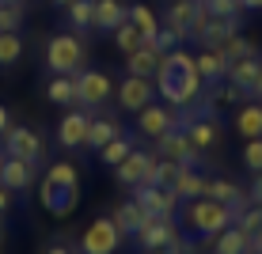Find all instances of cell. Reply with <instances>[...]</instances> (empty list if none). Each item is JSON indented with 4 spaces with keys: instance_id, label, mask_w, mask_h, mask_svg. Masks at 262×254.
Wrapping results in <instances>:
<instances>
[{
    "instance_id": "42",
    "label": "cell",
    "mask_w": 262,
    "mask_h": 254,
    "mask_svg": "<svg viewBox=\"0 0 262 254\" xmlns=\"http://www.w3.org/2000/svg\"><path fill=\"white\" fill-rule=\"evenodd\" d=\"M8 129H12V110H8V106H0V137H4Z\"/></svg>"
},
{
    "instance_id": "20",
    "label": "cell",
    "mask_w": 262,
    "mask_h": 254,
    "mask_svg": "<svg viewBox=\"0 0 262 254\" xmlns=\"http://www.w3.org/2000/svg\"><path fill=\"white\" fill-rule=\"evenodd\" d=\"M114 224H118V232L125 235V239H133V235H137L141 228H144V220H148V209H144V205H137V201H133V197H129V201H122V205H114Z\"/></svg>"
},
{
    "instance_id": "41",
    "label": "cell",
    "mask_w": 262,
    "mask_h": 254,
    "mask_svg": "<svg viewBox=\"0 0 262 254\" xmlns=\"http://www.w3.org/2000/svg\"><path fill=\"white\" fill-rule=\"evenodd\" d=\"M183 42H186V38H183V34H179V31H171L167 23L160 27V34H156V46L164 50V53H167V50H179V46H183Z\"/></svg>"
},
{
    "instance_id": "3",
    "label": "cell",
    "mask_w": 262,
    "mask_h": 254,
    "mask_svg": "<svg viewBox=\"0 0 262 254\" xmlns=\"http://www.w3.org/2000/svg\"><path fill=\"white\" fill-rule=\"evenodd\" d=\"M183 224L198 239H216L224 228L236 224V209L205 194V197H194V201H183Z\"/></svg>"
},
{
    "instance_id": "11",
    "label": "cell",
    "mask_w": 262,
    "mask_h": 254,
    "mask_svg": "<svg viewBox=\"0 0 262 254\" xmlns=\"http://www.w3.org/2000/svg\"><path fill=\"white\" fill-rule=\"evenodd\" d=\"M88 125H92V110L84 106H69V114L57 125V144L69 152H84L88 148Z\"/></svg>"
},
{
    "instance_id": "13",
    "label": "cell",
    "mask_w": 262,
    "mask_h": 254,
    "mask_svg": "<svg viewBox=\"0 0 262 254\" xmlns=\"http://www.w3.org/2000/svg\"><path fill=\"white\" fill-rule=\"evenodd\" d=\"M183 129H186V137L194 141V148L198 152H205V148H213L216 141H221V122H216L213 114H194V110H183Z\"/></svg>"
},
{
    "instance_id": "53",
    "label": "cell",
    "mask_w": 262,
    "mask_h": 254,
    "mask_svg": "<svg viewBox=\"0 0 262 254\" xmlns=\"http://www.w3.org/2000/svg\"><path fill=\"white\" fill-rule=\"evenodd\" d=\"M0 4H4V0H0Z\"/></svg>"
},
{
    "instance_id": "31",
    "label": "cell",
    "mask_w": 262,
    "mask_h": 254,
    "mask_svg": "<svg viewBox=\"0 0 262 254\" xmlns=\"http://www.w3.org/2000/svg\"><path fill=\"white\" fill-rule=\"evenodd\" d=\"M175 175H179V163H175V159L152 156L148 175H144V182H141V186H171V182H175Z\"/></svg>"
},
{
    "instance_id": "25",
    "label": "cell",
    "mask_w": 262,
    "mask_h": 254,
    "mask_svg": "<svg viewBox=\"0 0 262 254\" xmlns=\"http://www.w3.org/2000/svg\"><path fill=\"white\" fill-rule=\"evenodd\" d=\"M213 254H251V235L239 224H232L213 239Z\"/></svg>"
},
{
    "instance_id": "51",
    "label": "cell",
    "mask_w": 262,
    "mask_h": 254,
    "mask_svg": "<svg viewBox=\"0 0 262 254\" xmlns=\"http://www.w3.org/2000/svg\"><path fill=\"white\" fill-rule=\"evenodd\" d=\"M0 243H4V228H0Z\"/></svg>"
},
{
    "instance_id": "28",
    "label": "cell",
    "mask_w": 262,
    "mask_h": 254,
    "mask_svg": "<svg viewBox=\"0 0 262 254\" xmlns=\"http://www.w3.org/2000/svg\"><path fill=\"white\" fill-rule=\"evenodd\" d=\"M122 133V125L114 118H95L92 114V125H88V152H99L103 144H111L114 137Z\"/></svg>"
},
{
    "instance_id": "23",
    "label": "cell",
    "mask_w": 262,
    "mask_h": 254,
    "mask_svg": "<svg viewBox=\"0 0 262 254\" xmlns=\"http://www.w3.org/2000/svg\"><path fill=\"white\" fill-rule=\"evenodd\" d=\"M129 19V4L122 0H95V27L99 31H118V27Z\"/></svg>"
},
{
    "instance_id": "2",
    "label": "cell",
    "mask_w": 262,
    "mask_h": 254,
    "mask_svg": "<svg viewBox=\"0 0 262 254\" xmlns=\"http://www.w3.org/2000/svg\"><path fill=\"white\" fill-rule=\"evenodd\" d=\"M38 201L50 216H72L80 205V171L65 159L50 163L38 186Z\"/></svg>"
},
{
    "instance_id": "9",
    "label": "cell",
    "mask_w": 262,
    "mask_h": 254,
    "mask_svg": "<svg viewBox=\"0 0 262 254\" xmlns=\"http://www.w3.org/2000/svg\"><path fill=\"white\" fill-rule=\"evenodd\" d=\"M114 95H118V106L122 110H144L148 103H156V80L152 76H129L125 72V80L118 87H114Z\"/></svg>"
},
{
    "instance_id": "16",
    "label": "cell",
    "mask_w": 262,
    "mask_h": 254,
    "mask_svg": "<svg viewBox=\"0 0 262 254\" xmlns=\"http://www.w3.org/2000/svg\"><path fill=\"white\" fill-rule=\"evenodd\" d=\"M194 61H198V72H202V80H205V87H221L224 80H228V53L224 50H202V53H194Z\"/></svg>"
},
{
    "instance_id": "35",
    "label": "cell",
    "mask_w": 262,
    "mask_h": 254,
    "mask_svg": "<svg viewBox=\"0 0 262 254\" xmlns=\"http://www.w3.org/2000/svg\"><path fill=\"white\" fill-rule=\"evenodd\" d=\"M202 8L213 15V19H239L243 15V0H205Z\"/></svg>"
},
{
    "instance_id": "45",
    "label": "cell",
    "mask_w": 262,
    "mask_h": 254,
    "mask_svg": "<svg viewBox=\"0 0 262 254\" xmlns=\"http://www.w3.org/2000/svg\"><path fill=\"white\" fill-rule=\"evenodd\" d=\"M243 12H262V0H243Z\"/></svg>"
},
{
    "instance_id": "44",
    "label": "cell",
    "mask_w": 262,
    "mask_h": 254,
    "mask_svg": "<svg viewBox=\"0 0 262 254\" xmlns=\"http://www.w3.org/2000/svg\"><path fill=\"white\" fill-rule=\"evenodd\" d=\"M251 201L262 205V175H255V186H251Z\"/></svg>"
},
{
    "instance_id": "47",
    "label": "cell",
    "mask_w": 262,
    "mask_h": 254,
    "mask_svg": "<svg viewBox=\"0 0 262 254\" xmlns=\"http://www.w3.org/2000/svg\"><path fill=\"white\" fill-rule=\"evenodd\" d=\"M251 95H255L258 103H262V72H258V80H255V91H251Z\"/></svg>"
},
{
    "instance_id": "37",
    "label": "cell",
    "mask_w": 262,
    "mask_h": 254,
    "mask_svg": "<svg viewBox=\"0 0 262 254\" xmlns=\"http://www.w3.org/2000/svg\"><path fill=\"white\" fill-rule=\"evenodd\" d=\"M224 53H228V61H239V57H251V53H258V46L251 38H243V34L236 31L228 42H224Z\"/></svg>"
},
{
    "instance_id": "36",
    "label": "cell",
    "mask_w": 262,
    "mask_h": 254,
    "mask_svg": "<svg viewBox=\"0 0 262 254\" xmlns=\"http://www.w3.org/2000/svg\"><path fill=\"white\" fill-rule=\"evenodd\" d=\"M141 42H144V38H141V31H137V27H133L129 19H125L118 31H114V46H118L122 53H133V50L141 46Z\"/></svg>"
},
{
    "instance_id": "43",
    "label": "cell",
    "mask_w": 262,
    "mask_h": 254,
    "mask_svg": "<svg viewBox=\"0 0 262 254\" xmlns=\"http://www.w3.org/2000/svg\"><path fill=\"white\" fill-rule=\"evenodd\" d=\"M8 209H12V190H8V186H0V216H4Z\"/></svg>"
},
{
    "instance_id": "7",
    "label": "cell",
    "mask_w": 262,
    "mask_h": 254,
    "mask_svg": "<svg viewBox=\"0 0 262 254\" xmlns=\"http://www.w3.org/2000/svg\"><path fill=\"white\" fill-rule=\"evenodd\" d=\"M179 235H183V228H179L175 216H148L144 228L133 235V243L141 250H171L179 243Z\"/></svg>"
},
{
    "instance_id": "15",
    "label": "cell",
    "mask_w": 262,
    "mask_h": 254,
    "mask_svg": "<svg viewBox=\"0 0 262 254\" xmlns=\"http://www.w3.org/2000/svg\"><path fill=\"white\" fill-rule=\"evenodd\" d=\"M34 175H38V167L27 159H15V156H4L0 163V186H8L12 194H23V190L34 186Z\"/></svg>"
},
{
    "instance_id": "18",
    "label": "cell",
    "mask_w": 262,
    "mask_h": 254,
    "mask_svg": "<svg viewBox=\"0 0 262 254\" xmlns=\"http://www.w3.org/2000/svg\"><path fill=\"white\" fill-rule=\"evenodd\" d=\"M160 61H164V50L156 42H141L133 53H125V72L129 76H156Z\"/></svg>"
},
{
    "instance_id": "52",
    "label": "cell",
    "mask_w": 262,
    "mask_h": 254,
    "mask_svg": "<svg viewBox=\"0 0 262 254\" xmlns=\"http://www.w3.org/2000/svg\"><path fill=\"white\" fill-rule=\"evenodd\" d=\"M0 163H4V152H0Z\"/></svg>"
},
{
    "instance_id": "24",
    "label": "cell",
    "mask_w": 262,
    "mask_h": 254,
    "mask_svg": "<svg viewBox=\"0 0 262 254\" xmlns=\"http://www.w3.org/2000/svg\"><path fill=\"white\" fill-rule=\"evenodd\" d=\"M194 15H198V0H171L164 23L171 27V31H179L183 38H190V31H194Z\"/></svg>"
},
{
    "instance_id": "12",
    "label": "cell",
    "mask_w": 262,
    "mask_h": 254,
    "mask_svg": "<svg viewBox=\"0 0 262 254\" xmlns=\"http://www.w3.org/2000/svg\"><path fill=\"white\" fill-rule=\"evenodd\" d=\"M133 201L144 205L152 216H175L183 209L175 186H133Z\"/></svg>"
},
{
    "instance_id": "27",
    "label": "cell",
    "mask_w": 262,
    "mask_h": 254,
    "mask_svg": "<svg viewBox=\"0 0 262 254\" xmlns=\"http://www.w3.org/2000/svg\"><path fill=\"white\" fill-rule=\"evenodd\" d=\"M209 197H216V201H224V205H232L239 213L243 205H251V194H243V190L236 182H228V178H209V190H205Z\"/></svg>"
},
{
    "instance_id": "17",
    "label": "cell",
    "mask_w": 262,
    "mask_h": 254,
    "mask_svg": "<svg viewBox=\"0 0 262 254\" xmlns=\"http://www.w3.org/2000/svg\"><path fill=\"white\" fill-rule=\"evenodd\" d=\"M236 31H239V19H213L209 15V19L202 23V31L194 34V42L202 50H224V42H228Z\"/></svg>"
},
{
    "instance_id": "38",
    "label": "cell",
    "mask_w": 262,
    "mask_h": 254,
    "mask_svg": "<svg viewBox=\"0 0 262 254\" xmlns=\"http://www.w3.org/2000/svg\"><path fill=\"white\" fill-rule=\"evenodd\" d=\"M236 224H239V228L247 232V235H255V232L262 228V205H255V201L243 205L239 213H236Z\"/></svg>"
},
{
    "instance_id": "1",
    "label": "cell",
    "mask_w": 262,
    "mask_h": 254,
    "mask_svg": "<svg viewBox=\"0 0 262 254\" xmlns=\"http://www.w3.org/2000/svg\"><path fill=\"white\" fill-rule=\"evenodd\" d=\"M156 91L164 95V103L167 106H175V110H186L190 103H198L205 91V80H202V72H198V61H194V53L190 50H167L164 53V61H160V68H156Z\"/></svg>"
},
{
    "instance_id": "48",
    "label": "cell",
    "mask_w": 262,
    "mask_h": 254,
    "mask_svg": "<svg viewBox=\"0 0 262 254\" xmlns=\"http://www.w3.org/2000/svg\"><path fill=\"white\" fill-rule=\"evenodd\" d=\"M50 4H57V8H69V4H72V0H50Z\"/></svg>"
},
{
    "instance_id": "5",
    "label": "cell",
    "mask_w": 262,
    "mask_h": 254,
    "mask_svg": "<svg viewBox=\"0 0 262 254\" xmlns=\"http://www.w3.org/2000/svg\"><path fill=\"white\" fill-rule=\"evenodd\" d=\"M114 87L118 84H114L103 68H80L76 72V106H84V110H103V106L111 103Z\"/></svg>"
},
{
    "instance_id": "50",
    "label": "cell",
    "mask_w": 262,
    "mask_h": 254,
    "mask_svg": "<svg viewBox=\"0 0 262 254\" xmlns=\"http://www.w3.org/2000/svg\"><path fill=\"white\" fill-rule=\"evenodd\" d=\"M4 4H23V0H4Z\"/></svg>"
},
{
    "instance_id": "19",
    "label": "cell",
    "mask_w": 262,
    "mask_h": 254,
    "mask_svg": "<svg viewBox=\"0 0 262 254\" xmlns=\"http://www.w3.org/2000/svg\"><path fill=\"white\" fill-rule=\"evenodd\" d=\"M171 186H175L179 201H194V197H205L209 178H205L194 163H179V175H175V182H171Z\"/></svg>"
},
{
    "instance_id": "46",
    "label": "cell",
    "mask_w": 262,
    "mask_h": 254,
    "mask_svg": "<svg viewBox=\"0 0 262 254\" xmlns=\"http://www.w3.org/2000/svg\"><path fill=\"white\" fill-rule=\"evenodd\" d=\"M46 254H72V250H69V247H65V243H53V247H50V250H46Z\"/></svg>"
},
{
    "instance_id": "6",
    "label": "cell",
    "mask_w": 262,
    "mask_h": 254,
    "mask_svg": "<svg viewBox=\"0 0 262 254\" xmlns=\"http://www.w3.org/2000/svg\"><path fill=\"white\" fill-rule=\"evenodd\" d=\"M125 235L118 232L114 216H95L80 235V254H118Z\"/></svg>"
},
{
    "instance_id": "29",
    "label": "cell",
    "mask_w": 262,
    "mask_h": 254,
    "mask_svg": "<svg viewBox=\"0 0 262 254\" xmlns=\"http://www.w3.org/2000/svg\"><path fill=\"white\" fill-rule=\"evenodd\" d=\"M129 23L141 31V38H144V42H156L160 27H164V23L156 19V12H152L148 4H133V8H129Z\"/></svg>"
},
{
    "instance_id": "32",
    "label": "cell",
    "mask_w": 262,
    "mask_h": 254,
    "mask_svg": "<svg viewBox=\"0 0 262 254\" xmlns=\"http://www.w3.org/2000/svg\"><path fill=\"white\" fill-rule=\"evenodd\" d=\"M133 152V137H125V133H118V137H114L111 144H103V148L95 152L99 156V163H103V167H118V163L125 159Z\"/></svg>"
},
{
    "instance_id": "34",
    "label": "cell",
    "mask_w": 262,
    "mask_h": 254,
    "mask_svg": "<svg viewBox=\"0 0 262 254\" xmlns=\"http://www.w3.org/2000/svg\"><path fill=\"white\" fill-rule=\"evenodd\" d=\"M19 57H23L19 31H0V65H15Z\"/></svg>"
},
{
    "instance_id": "8",
    "label": "cell",
    "mask_w": 262,
    "mask_h": 254,
    "mask_svg": "<svg viewBox=\"0 0 262 254\" xmlns=\"http://www.w3.org/2000/svg\"><path fill=\"white\" fill-rule=\"evenodd\" d=\"M4 156H15V159H27L34 163V167H42V159H46V144L34 129H27V125H12V129L4 133Z\"/></svg>"
},
{
    "instance_id": "39",
    "label": "cell",
    "mask_w": 262,
    "mask_h": 254,
    "mask_svg": "<svg viewBox=\"0 0 262 254\" xmlns=\"http://www.w3.org/2000/svg\"><path fill=\"white\" fill-rule=\"evenodd\" d=\"M243 167H247L251 175H262V137L243 144Z\"/></svg>"
},
{
    "instance_id": "30",
    "label": "cell",
    "mask_w": 262,
    "mask_h": 254,
    "mask_svg": "<svg viewBox=\"0 0 262 254\" xmlns=\"http://www.w3.org/2000/svg\"><path fill=\"white\" fill-rule=\"evenodd\" d=\"M46 99L53 106H76V76H53L46 84Z\"/></svg>"
},
{
    "instance_id": "14",
    "label": "cell",
    "mask_w": 262,
    "mask_h": 254,
    "mask_svg": "<svg viewBox=\"0 0 262 254\" xmlns=\"http://www.w3.org/2000/svg\"><path fill=\"white\" fill-rule=\"evenodd\" d=\"M156 144H160V156L164 159H175V163H202V152L194 148V141L186 137V129L183 125H175V129H167L164 137H156Z\"/></svg>"
},
{
    "instance_id": "33",
    "label": "cell",
    "mask_w": 262,
    "mask_h": 254,
    "mask_svg": "<svg viewBox=\"0 0 262 254\" xmlns=\"http://www.w3.org/2000/svg\"><path fill=\"white\" fill-rule=\"evenodd\" d=\"M65 12H69V23L76 31H92L95 27V0H72Z\"/></svg>"
},
{
    "instance_id": "4",
    "label": "cell",
    "mask_w": 262,
    "mask_h": 254,
    "mask_svg": "<svg viewBox=\"0 0 262 254\" xmlns=\"http://www.w3.org/2000/svg\"><path fill=\"white\" fill-rule=\"evenodd\" d=\"M84 61H88V46L80 42V34L61 31L46 42V68L53 76H76L84 68Z\"/></svg>"
},
{
    "instance_id": "40",
    "label": "cell",
    "mask_w": 262,
    "mask_h": 254,
    "mask_svg": "<svg viewBox=\"0 0 262 254\" xmlns=\"http://www.w3.org/2000/svg\"><path fill=\"white\" fill-rule=\"evenodd\" d=\"M23 27V4H0V31H19Z\"/></svg>"
},
{
    "instance_id": "49",
    "label": "cell",
    "mask_w": 262,
    "mask_h": 254,
    "mask_svg": "<svg viewBox=\"0 0 262 254\" xmlns=\"http://www.w3.org/2000/svg\"><path fill=\"white\" fill-rule=\"evenodd\" d=\"M141 254H171V250H141Z\"/></svg>"
},
{
    "instance_id": "10",
    "label": "cell",
    "mask_w": 262,
    "mask_h": 254,
    "mask_svg": "<svg viewBox=\"0 0 262 254\" xmlns=\"http://www.w3.org/2000/svg\"><path fill=\"white\" fill-rule=\"evenodd\" d=\"M175 125H183V110H175V106H167V103H148L144 110H137V129L152 141L164 137Z\"/></svg>"
},
{
    "instance_id": "21",
    "label": "cell",
    "mask_w": 262,
    "mask_h": 254,
    "mask_svg": "<svg viewBox=\"0 0 262 254\" xmlns=\"http://www.w3.org/2000/svg\"><path fill=\"white\" fill-rule=\"evenodd\" d=\"M148 163H152V152L133 148L129 156H125L118 167H114V175H118V182H125V186H141L144 175H148Z\"/></svg>"
},
{
    "instance_id": "22",
    "label": "cell",
    "mask_w": 262,
    "mask_h": 254,
    "mask_svg": "<svg viewBox=\"0 0 262 254\" xmlns=\"http://www.w3.org/2000/svg\"><path fill=\"white\" fill-rule=\"evenodd\" d=\"M258 72H262V53L239 57V61H232V65H228V84H236V87H243V91L251 95V91H255Z\"/></svg>"
},
{
    "instance_id": "26",
    "label": "cell",
    "mask_w": 262,
    "mask_h": 254,
    "mask_svg": "<svg viewBox=\"0 0 262 254\" xmlns=\"http://www.w3.org/2000/svg\"><path fill=\"white\" fill-rule=\"evenodd\" d=\"M236 133L243 141L262 137V103H239V110H236Z\"/></svg>"
}]
</instances>
